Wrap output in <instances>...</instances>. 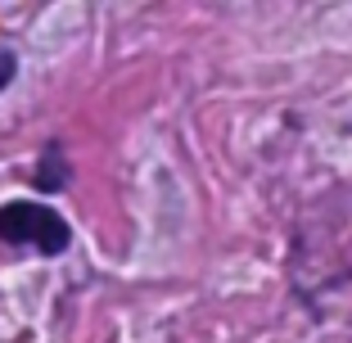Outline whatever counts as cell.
I'll list each match as a JSON object with an SVG mask.
<instances>
[{
    "mask_svg": "<svg viewBox=\"0 0 352 343\" xmlns=\"http://www.w3.org/2000/svg\"><path fill=\"white\" fill-rule=\"evenodd\" d=\"M0 239L54 258V253L68 249L73 230H68V221H63L59 212L45 208V203H5V208H0Z\"/></svg>",
    "mask_w": 352,
    "mask_h": 343,
    "instance_id": "1",
    "label": "cell"
},
{
    "mask_svg": "<svg viewBox=\"0 0 352 343\" xmlns=\"http://www.w3.org/2000/svg\"><path fill=\"white\" fill-rule=\"evenodd\" d=\"M63 181H68V172H63V163H59V149H50V158H45L41 167H36V181H32V186H41V190H59Z\"/></svg>",
    "mask_w": 352,
    "mask_h": 343,
    "instance_id": "2",
    "label": "cell"
},
{
    "mask_svg": "<svg viewBox=\"0 0 352 343\" xmlns=\"http://www.w3.org/2000/svg\"><path fill=\"white\" fill-rule=\"evenodd\" d=\"M14 68H19V63H14V54H10V50H0V91L14 82Z\"/></svg>",
    "mask_w": 352,
    "mask_h": 343,
    "instance_id": "3",
    "label": "cell"
}]
</instances>
